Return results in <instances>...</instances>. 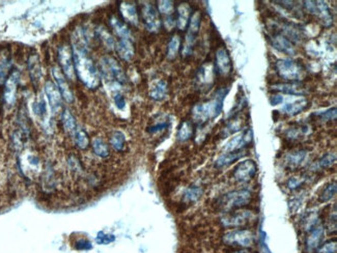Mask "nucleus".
<instances>
[{
    "mask_svg": "<svg viewBox=\"0 0 337 253\" xmlns=\"http://www.w3.org/2000/svg\"><path fill=\"white\" fill-rule=\"evenodd\" d=\"M336 108L333 107V108H330V109H327L325 111H319V112H316V114L314 115V117H318L322 122H331V121H335L336 120Z\"/></svg>",
    "mask_w": 337,
    "mask_h": 253,
    "instance_id": "79ce46f5",
    "label": "nucleus"
},
{
    "mask_svg": "<svg viewBox=\"0 0 337 253\" xmlns=\"http://www.w3.org/2000/svg\"><path fill=\"white\" fill-rule=\"evenodd\" d=\"M110 144L116 151L118 152L123 151L126 144L125 134L121 131H116L110 137Z\"/></svg>",
    "mask_w": 337,
    "mask_h": 253,
    "instance_id": "c9c22d12",
    "label": "nucleus"
},
{
    "mask_svg": "<svg viewBox=\"0 0 337 253\" xmlns=\"http://www.w3.org/2000/svg\"><path fill=\"white\" fill-rule=\"evenodd\" d=\"M303 223H304V229H305V231L311 232L312 230H314V229L318 226V223H319V216H318V213H311L310 215H308V216L303 220Z\"/></svg>",
    "mask_w": 337,
    "mask_h": 253,
    "instance_id": "c03bdc74",
    "label": "nucleus"
},
{
    "mask_svg": "<svg viewBox=\"0 0 337 253\" xmlns=\"http://www.w3.org/2000/svg\"><path fill=\"white\" fill-rule=\"evenodd\" d=\"M115 241V236L112 235H105L103 233H100L98 238H97V242L100 244H108Z\"/></svg>",
    "mask_w": 337,
    "mask_h": 253,
    "instance_id": "603ef678",
    "label": "nucleus"
},
{
    "mask_svg": "<svg viewBox=\"0 0 337 253\" xmlns=\"http://www.w3.org/2000/svg\"><path fill=\"white\" fill-rule=\"evenodd\" d=\"M116 50L120 58L125 62H130L135 53V49L132 43V40L121 39L116 45Z\"/></svg>",
    "mask_w": 337,
    "mask_h": 253,
    "instance_id": "aec40b11",
    "label": "nucleus"
},
{
    "mask_svg": "<svg viewBox=\"0 0 337 253\" xmlns=\"http://www.w3.org/2000/svg\"><path fill=\"white\" fill-rule=\"evenodd\" d=\"M284 100L285 99L282 95H274V96L270 97V104L273 106H276V105L282 104L284 102Z\"/></svg>",
    "mask_w": 337,
    "mask_h": 253,
    "instance_id": "4d7b16f0",
    "label": "nucleus"
},
{
    "mask_svg": "<svg viewBox=\"0 0 337 253\" xmlns=\"http://www.w3.org/2000/svg\"><path fill=\"white\" fill-rule=\"evenodd\" d=\"M168 126H170V124H168L167 122H163V123H159V124H156L152 127L149 128V132L150 133H157V132H160L164 129H167Z\"/></svg>",
    "mask_w": 337,
    "mask_h": 253,
    "instance_id": "5fc2aeb1",
    "label": "nucleus"
},
{
    "mask_svg": "<svg viewBox=\"0 0 337 253\" xmlns=\"http://www.w3.org/2000/svg\"><path fill=\"white\" fill-rule=\"evenodd\" d=\"M177 25V20L175 19L174 15L173 16H168L165 17L164 19V26L167 31H172L175 28V26Z\"/></svg>",
    "mask_w": 337,
    "mask_h": 253,
    "instance_id": "3c124183",
    "label": "nucleus"
},
{
    "mask_svg": "<svg viewBox=\"0 0 337 253\" xmlns=\"http://www.w3.org/2000/svg\"><path fill=\"white\" fill-rule=\"evenodd\" d=\"M168 87L164 80H159L155 83V86L151 89L150 97L155 101H161L167 96Z\"/></svg>",
    "mask_w": 337,
    "mask_h": 253,
    "instance_id": "c85d7f7f",
    "label": "nucleus"
},
{
    "mask_svg": "<svg viewBox=\"0 0 337 253\" xmlns=\"http://www.w3.org/2000/svg\"><path fill=\"white\" fill-rule=\"evenodd\" d=\"M336 190H337V187H336V183H331L329 184L322 192L321 196H320V200L321 202H324V203H327L329 201H331L333 198H334V195L336 194Z\"/></svg>",
    "mask_w": 337,
    "mask_h": 253,
    "instance_id": "37998d69",
    "label": "nucleus"
},
{
    "mask_svg": "<svg viewBox=\"0 0 337 253\" xmlns=\"http://www.w3.org/2000/svg\"><path fill=\"white\" fill-rule=\"evenodd\" d=\"M11 68V59L8 54L0 55V86L6 82Z\"/></svg>",
    "mask_w": 337,
    "mask_h": 253,
    "instance_id": "473e14b6",
    "label": "nucleus"
},
{
    "mask_svg": "<svg viewBox=\"0 0 337 253\" xmlns=\"http://www.w3.org/2000/svg\"><path fill=\"white\" fill-rule=\"evenodd\" d=\"M271 43H272V45H273L274 48H276L278 51L283 52V53H285L287 55L294 56L297 53L296 48L293 45V43L288 38H286L284 35H282L280 33L275 34L271 38Z\"/></svg>",
    "mask_w": 337,
    "mask_h": 253,
    "instance_id": "f3484780",
    "label": "nucleus"
},
{
    "mask_svg": "<svg viewBox=\"0 0 337 253\" xmlns=\"http://www.w3.org/2000/svg\"><path fill=\"white\" fill-rule=\"evenodd\" d=\"M275 69L280 78L289 82H301L305 76L304 66L294 60H280L275 64Z\"/></svg>",
    "mask_w": 337,
    "mask_h": 253,
    "instance_id": "7ed1b4c3",
    "label": "nucleus"
},
{
    "mask_svg": "<svg viewBox=\"0 0 337 253\" xmlns=\"http://www.w3.org/2000/svg\"><path fill=\"white\" fill-rule=\"evenodd\" d=\"M304 180L302 178H292L288 181V187L291 190H295L298 189L299 187H301L304 184Z\"/></svg>",
    "mask_w": 337,
    "mask_h": 253,
    "instance_id": "8fccbe9b",
    "label": "nucleus"
},
{
    "mask_svg": "<svg viewBox=\"0 0 337 253\" xmlns=\"http://www.w3.org/2000/svg\"><path fill=\"white\" fill-rule=\"evenodd\" d=\"M142 14L147 30L151 33L159 32L161 27V19L157 8L152 4H146L143 6Z\"/></svg>",
    "mask_w": 337,
    "mask_h": 253,
    "instance_id": "9d476101",
    "label": "nucleus"
},
{
    "mask_svg": "<svg viewBox=\"0 0 337 253\" xmlns=\"http://www.w3.org/2000/svg\"><path fill=\"white\" fill-rule=\"evenodd\" d=\"M258 173V165L254 160H245L238 164L234 171V178L239 183H246L254 179Z\"/></svg>",
    "mask_w": 337,
    "mask_h": 253,
    "instance_id": "1a4fd4ad",
    "label": "nucleus"
},
{
    "mask_svg": "<svg viewBox=\"0 0 337 253\" xmlns=\"http://www.w3.org/2000/svg\"><path fill=\"white\" fill-rule=\"evenodd\" d=\"M194 134V127L191 122L185 121L181 124L179 131H178V139L182 143L187 142V140L191 139V137Z\"/></svg>",
    "mask_w": 337,
    "mask_h": 253,
    "instance_id": "c756f323",
    "label": "nucleus"
},
{
    "mask_svg": "<svg viewBox=\"0 0 337 253\" xmlns=\"http://www.w3.org/2000/svg\"><path fill=\"white\" fill-rule=\"evenodd\" d=\"M20 79L18 71H14L6 81V88L4 93V99L8 106H13L17 99V88Z\"/></svg>",
    "mask_w": 337,
    "mask_h": 253,
    "instance_id": "ddd939ff",
    "label": "nucleus"
},
{
    "mask_svg": "<svg viewBox=\"0 0 337 253\" xmlns=\"http://www.w3.org/2000/svg\"><path fill=\"white\" fill-rule=\"evenodd\" d=\"M181 48V38L179 36H175L168 43L167 46V59L168 60H175Z\"/></svg>",
    "mask_w": 337,
    "mask_h": 253,
    "instance_id": "72a5a7b5",
    "label": "nucleus"
},
{
    "mask_svg": "<svg viewBox=\"0 0 337 253\" xmlns=\"http://www.w3.org/2000/svg\"><path fill=\"white\" fill-rule=\"evenodd\" d=\"M244 152L243 150L241 151H236V152H226L224 154H222L215 163V166L217 168H223V167H227L229 165H231L232 163L236 162L237 160H239L240 158H242L244 156Z\"/></svg>",
    "mask_w": 337,
    "mask_h": 253,
    "instance_id": "5701e85b",
    "label": "nucleus"
},
{
    "mask_svg": "<svg viewBox=\"0 0 337 253\" xmlns=\"http://www.w3.org/2000/svg\"><path fill=\"white\" fill-rule=\"evenodd\" d=\"M201 23H202V14L200 11H196L191 15V18L189 20L187 36L198 38V35L201 30Z\"/></svg>",
    "mask_w": 337,
    "mask_h": 253,
    "instance_id": "cd10ccee",
    "label": "nucleus"
},
{
    "mask_svg": "<svg viewBox=\"0 0 337 253\" xmlns=\"http://www.w3.org/2000/svg\"><path fill=\"white\" fill-rule=\"evenodd\" d=\"M45 93H46L51 111L53 112V114H58L63 106L62 95H61L60 90L53 82L48 81L45 84Z\"/></svg>",
    "mask_w": 337,
    "mask_h": 253,
    "instance_id": "4468645a",
    "label": "nucleus"
},
{
    "mask_svg": "<svg viewBox=\"0 0 337 253\" xmlns=\"http://www.w3.org/2000/svg\"><path fill=\"white\" fill-rule=\"evenodd\" d=\"M252 139H254V133H252V130L246 129L241 134L233 137L226 145V147H224V151L226 152L241 151L252 143Z\"/></svg>",
    "mask_w": 337,
    "mask_h": 253,
    "instance_id": "f8f14e48",
    "label": "nucleus"
},
{
    "mask_svg": "<svg viewBox=\"0 0 337 253\" xmlns=\"http://www.w3.org/2000/svg\"><path fill=\"white\" fill-rule=\"evenodd\" d=\"M336 241H329L319 248V253H336Z\"/></svg>",
    "mask_w": 337,
    "mask_h": 253,
    "instance_id": "de8ad7c7",
    "label": "nucleus"
},
{
    "mask_svg": "<svg viewBox=\"0 0 337 253\" xmlns=\"http://www.w3.org/2000/svg\"><path fill=\"white\" fill-rule=\"evenodd\" d=\"M216 73L215 68L212 65H205L203 66L196 75V81L199 82V86L201 87H209L213 82L214 74Z\"/></svg>",
    "mask_w": 337,
    "mask_h": 253,
    "instance_id": "412c9836",
    "label": "nucleus"
},
{
    "mask_svg": "<svg viewBox=\"0 0 337 253\" xmlns=\"http://www.w3.org/2000/svg\"><path fill=\"white\" fill-rule=\"evenodd\" d=\"M336 161V155L333 153H329L326 154L325 156H323L320 160H319V166L323 170H326V168L331 167Z\"/></svg>",
    "mask_w": 337,
    "mask_h": 253,
    "instance_id": "a18cd8bd",
    "label": "nucleus"
},
{
    "mask_svg": "<svg viewBox=\"0 0 337 253\" xmlns=\"http://www.w3.org/2000/svg\"><path fill=\"white\" fill-rule=\"evenodd\" d=\"M224 130H226V133H224L226 136L235 134L241 130V122L238 120H234V121L232 120V123H230Z\"/></svg>",
    "mask_w": 337,
    "mask_h": 253,
    "instance_id": "49530a36",
    "label": "nucleus"
},
{
    "mask_svg": "<svg viewBox=\"0 0 337 253\" xmlns=\"http://www.w3.org/2000/svg\"><path fill=\"white\" fill-rule=\"evenodd\" d=\"M230 88L218 90L213 99L208 102L195 105L192 110V118L199 125H204L209 121L218 118L223 110L224 99L227 98Z\"/></svg>",
    "mask_w": 337,
    "mask_h": 253,
    "instance_id": "f03ea898",
    "label": "nucleus"
},
{
    "mask_svg": "<svg viewBox=\"0 0 337 253\" xmlns=\"http://www.w3.org/2000/svg\"><path fill=\"white\" fill-rule=\"evenodd\" d=\"M101 72L103 76L116 84H123L126 82V75L120 64L110 56H104L101 60Z\"/></svg>",
    "mask_w": 337,
    "mask_h": 253,
    "instance_id": "39448f33",
    "label": "nucleus"
},
{
    "mask_svg": "<svg viewBox=\"0 0 337 253\" xmlns=\"http://www.w3.org/2000/svg\"><path fill=\"white\" fill-rule=\"evenodd\" d=\"M317 8H318L317 16L321 19L323 25L325 27H330L333 24V17L331 11L329 10L328 5L324 2H317Z\"/></svg>",
    "mask_w": 337,
    "mask_h": 253,
    "instance_id": "a878e982",
    "label": "nucleus"
},
{
    "mask_svg": "<svg viewBox=\"0 0 337 253\" xmlns=\"http://www.w3.org/2000/svg\"><path fill=\"white\" fill-rule=\"evenodd\" d=\"M63 124L66 129V131L74 134L75 131L77 130V124L75 121V118L69 110H65L64 115H63Z\"/></svg>",
    "mask_w": 337,
    "mask_h": 253,
    "instance_id": "ea45409f",
    "label": "nucleus"
},
{
    "mask_svg": "<svg viewBox=\"0 0 337 253\" xmlns=\"http://www.w3.org/2000/svg\"><path fill=\"white\" fill-rule=\"evenodd\" d=\"M256 218V214L251 211H235L224 215L221 222L226 228H241L255 221Z\"/></svg>",
    "mask_w": 337,
    "mask_h": 253,
    "instance_id": "0eeeda50",
    "label": "nucleus"
},
{
    "mask_svg": "<svg viewBox=\"0 0 337 253\" xmlns=\"http://www.w3.org/2000/svg\"><path fill=\"white\" fill-rule=\"evenodd\" d=\"M35 114L39 117H43L46 114V104L44 100H40L38 103H35L34 106Z\"/></svg>",
    "mask_w": 337,
    "mask_h": 253,
    "instance_id": "09e8293b",
    "label": "nucleus"
},
{
    "mask_svg": "<svg viewBox=\"0 0 337 253\" xmlns=\"http://www.w3.org/2000/svg\"><path fill=\"white\" fill-rule=\"evenodd\" d=\"M203 195V189L200 187H190L186 190L184 194V201L186 203H194L198 202Z\"/></svg>",
    "mask_w": 337,
    "mask_h": 253,
    "instance_id": "4c0bfd02",
    "label": "nucleus"
},
{
    "mask_svg": "<svg viewBox=\"0 0 337 253\" xmlns=\"http://www.w3.org/2000/svg\"><path fill=\"white\" fill-rule=\"evenodd\" d=\"M158 12L162 14L165 17L168 16H173L175 13V6L173 2H167V0H164V2H158Z\"/></svg>",
    "mask_w": 337,
    "mask_h": 253,
    "instance_id": "a19ab883",
    "label": "nucleus"
},
{
    "mask_svg": "<svg viewBox=\"0 0 337 253\" xmlns=\"http://www.w3.org/2000/svg\"><path fill=\"white\" fill-rule=\"evenodd\" d=\"M94 153L100 158H107L109 156V148L102 138H95L93 140Z\"/></svg>",
    "mask_w": 337,
    "mask_h": 253,
    "instance_id": "2f4dec72",
    "label": "nucleus"
},
{
    "mask_svg": "<svg viewBox=\"0 0 337 253\" xmlns=\"http://www.w3.org/2000/svg\"><path fill=\"white\" fill-rule=\"evenodd\" d=\"M231 253H250L249 251L247 250H244V249H241V250H236L234 252H231Z\"/></svg>",
    "mask_w": 337,
    "mask_h": 253,
    "instance_id": "13d9d810",
    "label": "nucleus"
},
{
    "mask_svg": "<svg viewBox=\"0 0 337 253\" xmlns=\"http://www.w3.org/2000/svg\"><path fill=\"white\" fill-rule=\"evenodd\" d=\"M215 71L221 76H229L233 72V63L226 47H220L215 55Z\"/></svg>",
    "mask_w": 337,
    "mask_h": 253,
    "instance_id": "6e6552de",
    "label": "nucleus"
},
{
    "mask_svg": "<svg viewBox=\"0 0 337 253\" xmlns=\"http://www.w3.org/2000/svg\"><path fill=\"white\" fill-rule=\"evenodd\" d=\"M191 18V8L188 4H181L178 8L177 26L180 31H185Z\"/></svg>",
    "mask_w": 337,
    "mask_h": 253,
    "instance_id": "b1692460",
    "label": "nucleus"
},
{
    "mask_svg": "<svg viewBox=\"0 0 337 253\" xmlns=\"http://www.w3.org/2000/svg\"><path fill=\"white\" fill-rule=\"evenodd\" d=\"M304 8L308 13L317 16V14H318L317 2H304Z\"/></svg>",
    "mask_w": 337,
    "mask_h": 253,
    "instance_id": "864d4df0",
    "label": "nucleus"
},
{
    "mask_svg": "<svg viewBox=\"0 0 337 253\" xmlns=\"http://www.w3.org/2000/svg\"><path fill=\"white\" fill-rule=\"evenodd\" d=\"M75 144L80 150H86L89 147L90 139L87 132L82 129H77L74 133Z\"/></svg>",
    "mask_w": 337,
    "mask_h": 253,
    "instance_id": "e433bc0d",
    "label": "nucleus"
},
{
    "mask_svg": "<svg viewBox=\"0 0 337 253\" xmlns=\"http://www.w3.org/2000/svg\"><path fill=\"white\" fill-rule=\"evenodd\" d=\"M115 102H116V105L119 109L123 110L125 107H126V100L124 98L123 95L121 94H116L115 96Z\"/></svg>",
    "mask_w": 337,
    "mask_h": 253,
    "instance_id": "6e6d98bb",
    "label": "nucleus"
},
{
    "mask_svg": "<svg viewBox=\"0 0 337 253\" xmlns=\"http://www.w3.org/2000/svg\"><path fill=\"white\" fill-rule=\"evenodd\" d=\"M271 91L279 94L290 95L291 97H303L307 94L305 86L301 82H287V83H276L270 88Z\"/></svg>",
    "mask_w": 337,
    "mask_h": 253,
    "instance_id": "9b49d317",
    "label": "nucleus"
},
{
    "mask_svg": "<svg viewBox=\"0 0 337 253\" xmlns=\"http://www.w3.org/2000/svg\"><path fill=\"white\" fill-rule=\"evenodd\" d=\"M307 154L308 153L303 150L291 152L286 156V164L292 170H295V168H298L304 164V161L307 158Z\"/></svg>",
    "mask_w": 337,
    "mask_h": 253,
    "instance_id": "393cba45",
    "label": "nucleus"
},
{
    "mask_svg": "<svg viewBox=\"0 0 337 253\" xmlns=\"http://www.w3.org/2000/svg\"><path fill=\"white\" fill-rule=\"evenodd\" d=\"M310 133H311V127H308L307 125H303L289 129L287 131V137L291 140H296L303 136H307Z\"/></svg>",
    "mask_w": 337,
    "mask_h": 253,
    "instance_id": "f704fd0d",
    "label": "nucleus"
},
{
    "mask_svg": "<svg viewBox=\"0 0 337 253\" xmlns=\"http://www.w3.org/2000/svg\"><path fill=\"white\" fill-rule=\"evenodd\" d=\"M223 242L229 246L250 247L255 242V235L249 230H234L224 234Z\"/></svg>",
    "mask_w": 337,
    "mask_h": 253,
    "instance_id": "423d86ee",
    "label": "nucleus"
},
{
    "mask_svg": "<svg viewBox=\"0 0 337 253\" xmlns=\"http://www.w3.org/2000/svg\"><path fill=\"white\" fill-rule=\"evenodd\" d=\"M52 75H53L56 83H58V88H59L63 98L67 102L72 103L74 101V96H73L72 91L70 90V87H69L66 78L64 77V74L61 72V70L59 68L54 67V68H52Z\"/></svg>",
    "mask_w": 337,
    "mask_h": 253,
    "instance_id": "dca6fc26",
    "label": "nucleus"
},
{
    "mask_svg": "<svg viewBox=\"0 0 337 253\" xmlns=\"http://www.w3.org/2000/svg\"><path fill=\"white\" fill-rule=\"evenodd\" d=\"M111 26L112 28H114V31L115 33L120 37V40L121 39H126V40H132V34L129 30V27L123 23L121 20L117 19V18H111Z\"/></svg>",
    "mask_w": 337,
    "mask_h": 253,
    "instance_id": "bb28decb",
    "label": "nucleus"
},
{
    "mask_svg": "<svg viewBox=\"0 0 337 253\" xmlns=\"http://www.w3.org/2000/svg\"><path fill=\"white\" fill-rule=\"evenodd\" d=\"M28 69L33 79V82H39L41 78V68L39 64V59L37 55H32L30 60H28Z\"/></svg>",
    "mask_w": 337,
    "mask_h": 253,
    "instance_id": "7c9ffc66",
    "label": "nucleus"
},
{
    "mask_svg": "<svg viewBox=\"0 0 337 253\" xmlns=\"http://www.w3.org/2000/svg\"><path fill=\"white\" fill-rule=\"evenodd\" d=\"M325 236V229L323 226H317L314 230L310 232V236L307 237L306 245L307 248L311 251L317 250L321 247V244L324 240Z\"/></svg>",
    "mask_w": 337,
    "mask_h": 253,
    "instance_id": "6ab92c4d",
    "label": "nucleus"
},
{
    "mask_svg": "<svg viewBox=\"0 0 337 253\" xmlns=\"http://www.w3.org/2000/svg\"><path fill=\"white\" fill-rule=\"evenodd\" d=\"M120 11L123 18L132 25L138 24V13L136 7L132 3H122L120 6Z\"/></svg>",
    "mask_w": 337,
    "mask_h": 253,
    "instance_id": "4be33fe9",
    "label": "nucleus"
},
{
    "mask_svg": "<svg viewBox=\"0 0 337 253\" xmlns=\"http://www.w3.org/2000/svg\"><path fill=\"white\" fill-rule=\"evenodd\" d=\"M59 61L66 76L73 80L75 78V68L72 63V53L69 47L62 46L59 49Z\"/></svg>",
    "mask_w": 337,
    "mask_h": 253,
    "instance_id": "2eb2a0df",
    "label": "nucleus"
},
{
    "mask_svg": "<svg viewBox=\"0 0 337 253\" xmlns=\"http://www.w3.org/2000/svg\"><path fill=\"white\" fill-rule=\"evenodd\" d=\"M293 101H288L284 106H283V112H285L286 115L290 117H295L298 116L301 112H303L307 107H308V100L301 97L298 99H295L293 97Z\"/></svg>",
    "mask_w": 337,
    "mask_h": 253,
    "instance_id": "a211bd4d",
    "label": "nucleus"
},
{
    "mask_svg": "<svg viewBox=\"0 0 337 253\" xmlns=\"http://www.w3.org/2000/svg\"><path fill=\"white\" fill-rule=\"evenodd\" d=\"M89 39L83 31H77L73 38L74 68L80 80L89 89H97L100 84V74L93 61L88 56Z\"/></svg>",
    "mask_w": 337,
    "mask_h": 253,
    "instance_id": "f257e3e1",
    "label": "nucleus"
},
{
    "mask_svg": "<svg viewBox=\"0 0 337 253\" xmlns=\"http://www.w3.org/2000/svg\"><path fill=\"white\" fill-rule=\"evenodd\" d=\"M98 37L100 40L103 42V44L108 48V49H115L116 48V42L115 39L112 38V36L105 30L103 27H99L97 30Z\"/></svg>",
    "mask_w": 337,
    "mask_h": 253,
    "instance_id": "58836bf2",
    "label": "nucleus"
},
{
    "mask_svg": "<svg viewBox=\"0 0 337 253\" xmlns=\"http://www.w3.org/2000/svg\"><path fill=\"white\" fill-rule=\"evenodd\" d=\"M251 201V193L248 190H237L223 195L219 200V207L226 212L247 206Z\"/></svg>",
    "mask_w": 337,
    "mask_h": 253,
    "instance_id": "20e7f679",
    "label": "nucleus"
}]
</instances>
